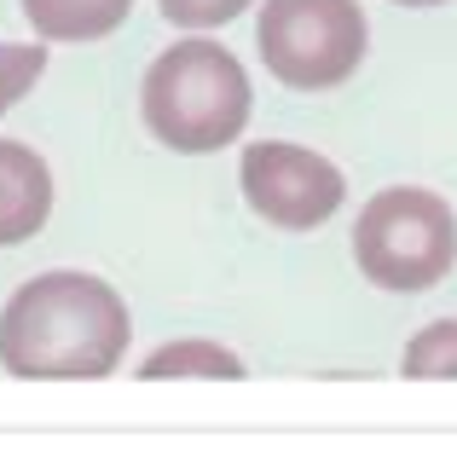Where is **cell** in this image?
<instances>
[{
    "instance_id": "cell-1",
    "label": "cell",
    "mask_w": 457,
    "mask_h": 457,
    "mask_svg": "<svg viewBox=\"0 0 457 457\" xmlns=\"http://www.w3.org/2000/svg\"><path fill=\"white\" fill-rule=\"evenodd\" d=\"M128 302L93 272H41L0 307V365L29 382H93L128 353Z\"/></svg>"
},
{
    "instance_id": "cell-2",
    "label": "cell",
    "mask_w": 457,
    "mask_h": 457,
    "mask_svg": "<svg viewBox=\"0 0 457 457\" xmlns=\"http://www.w3.org/2000/svg\"><path fill=\"white\" fill-rule=\"evenodd\" d=\"M249 111H255V93H249L244 64L203 35L156 53L139 81V116L151 139L179 156H209L232 145L249 128Z\"/></svg>"
},
{
    "instance_id": "cell-3",
    "label": "cell",
    "mask_w": 457,
    "mask_h": 457,
    "mask_svg": "<svg viewBox=\"0 0 457 457\" xmlns=\"http://www.w3.org/2000/svg\"><path fill=\"white\" fill-rule=\"evenodd\" d=\"M353 261L365 284L394 295H423L457 267V214L428 186H388L359 209Z\"/></svg>"
},
{
    "instance_id": "cell-4",
    "label": "cell",
    "mask_w": 457,
    "mask_h": 457,
    "mask_svg": "<svg viewBox=\"0 0 457 457\" xmlns=\"http://www.w3.org/2000/svg\"><path fill=\"white\" fill-rule=\"evenodd\" d=\"M261 64L295 93H330L365 64L370 23L359 0H267L255 18Z\"/></svg>"
},
{
    "instance_id": "cell-5",
    "label": "cell",
    "mask_w": 457,
    "mask_h": 457,
    "mask_svg": "<svg viewBox=\"0 0 457 457\" xmlns=\"http://www.w3.org/2000/svg\"><path fill=\"white\" fill-rule=\"evenodd\" d=\"M237 186H244V203L278 232H312L324 226L347 197V179L330 156L290 145V139H261V145L244 151L237 162Z\"/></svg>"
},
{
    "instance_id": "cell-6",
    "label": "cell",
    "mask_w": 457,
    "mask_h": 457,
    "mask_svg": "<svg viewBox=\"0 0 457 457\" xmlns=\"http://www.w3.org/2000/svg\"><path fill=\"white\" fill-rule=\"evenodd\" d=\"M53 214V168L29 145L0 139V249L29 244Z\"/></svg>"
},
{
    "instance_id": "cell-7",
    "label": "cell",
    "mask_w": 457,
    "mask_h": 457,
    "mask_svg": "<svg viewBox=\"0 0 457 457\" xmlns=\"http://www.w3.org/2000/svg\"><path fill=\"white\" fill-rule=\"evenodd\" d=\"M134 12V0H23V18L41 41H104Z\"/></svg>"
},
{
    "instance_id": "cell-8",
    "label": "cell",
    "mask_w": 457,
    "mask_h": 457,
    "mask_svg": "<svg viewBox=\"0 0 457 457\" xmlns=\"http://www.w3.org/2000/svg\"><path fill=\"white\" fill-rule=\"evenodd\" d=\"M139 377L145 382H162V377H244V359L226 353L220 342H162L156 353H145V365H139Z\"/></svg>"
},
{
    "instance_id": "cell-9",
    "label": "cell",
    "mask_w": 457,
    "mask_h": 457,
    "mask_svg": "<svg viewBox=\"0 0 457 457\" xmlns=\"http://www.w3.org/2000/svg\"><path fill=\"white\" fill-rule=\"evenodd\" d=\"M400 377H417V382L457 377V319H435V324H423V330L405 342Z\"/></svg>"
},
{
    "instance_id": "cell-10",
    "label": "cell",
    "mask_w": 457,
    "mask_h": 457,
    "mask_svg": "<svg viewBox=\"0 0 457 457\" xmlns=\"http://www.w3.org/2000/svg\"><path fill=\"white\" fill-rule=\"evenodd\" d=\"M162 6L168 23H179V29H220V23L244 18L255 0H156Z\"/></svg>"
},
{
    "instance_id": "cell-11",
    "label": "cell",
    "mask_w": 457,
    "mask_h": 457,
    "mask_svg": "<svg viewBox=\"0 0 457 457\" xmlns=\"http://www.w3.org/2000/svg\"><path fill=\"white\" fill-rule=\"evenodd\" d=\"M394 6H446V0H394Z\"/></svg>"
}]
</instances>
